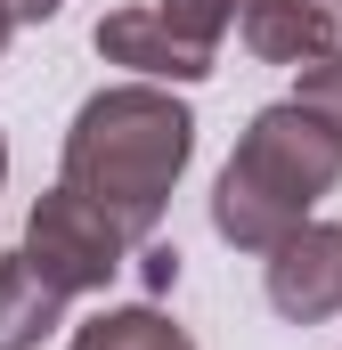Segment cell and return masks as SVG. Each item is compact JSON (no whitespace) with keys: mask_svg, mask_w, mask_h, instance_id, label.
Returning a JSON list of instances; mask_svg holds the SVG:
<instances>
[{"mask_svg":"<svg viewBox=\"0 0 342 350\" xmlns=\"http://www.w3.org/2000/svg\"><path fill=\"white\" fill-rule=\"evenodd\" d=\"M187 155H196V114L155 82H122V90L82 98V114L66 131L57 187H74L131 245H147L163 204H171V187H179V172H187Z\"/></svg>","mask_w":342,"mask_h":350,"instance_id":"1","label":"cell"},{"mask_svg":"<svg viewBox=\"0 0 342 350\" xmlns=\"http://www.w3.org/2000/svg\"><path fill=\"white\" fill-rule=\"evenodd\" d=\"M342 179V131L318 122L310 106H261L253 131L237 139L228 172L212 187V228L237 253H269L277 237H293L310 220V204Z\"/></svg>","mask_w":342,"mask_h":350,"instance_id":"2","label":"cell"},{"mask_svg":"<svg viewBox=\"0 0 342 350\" xmlns=\"http://www.w3.org/2000/svg\"><path fill=\"white\" fill-rule=\"evenodd\" d=\"M237 25V0H147L98 16V57L131 66L147 82H204L220 66V41Z\"/></svg>","mask_w":342,"mask_h":350,"instance_id":"3","label":"cell"},{"mask_svg":"<svg viewBox=\"0 0 342 350\" xmlns=\"http://www.w3.org/2000/svg\"><path fill=\"white\" fill-rule=\"evenodd\" d=\"M16 253H25V261L74 301V293H106V285H114V269L131 261V237H122L106 212H90L74 187H49V196L33 204Z\"/></svg>","mask_w":342,"mask_h":350,"instance_id":"4","label":"cell"},{"mask_svg":"<svg viewBox=\"0 0 342 350\" xmlns=\"http://www.w3.org/2000/svg\"><path fill=\"white\" fill-rule=\"evenodd\" d=\"M269 310L293 326H318L342 310V228L334 220H302L293 237L269 245Z\"/></svg>","mask_w":342,"mask_h":350,"instance_id":"5","label":"cell"},{"mask_svg":"<svg viewBox=\"0 0 342 350\" xmlns=\"http://www.w3.org/2000/svg\"><path fill=\"white\" fill-rule=\"evenodd\" d=\"M261 66H310L334 49V8L326 0H237V25H228Z\"/></svg>","mask_w":342,"mask_h":350,"instance_id":"6","label":"cell"},{"mask_svg":"<svg viewBox=\"0 0 342 350\" xmlns=\"http://www.w3.org/2000/svg\"><path fill=\"white\" fill-rule=\"evenodd\" d=\"M57 326H66V293L25 253H8L0 261V350H41Z\"/></svg>","mask_w":342,"mask_h":350,"instance_id":"7","label":"cell"},{"mask_svg":"<svg viewBox=\"0 0 342 350\" xmlns=\"http://www.w3.org/2000/svg\"><path fill=\"white\" fill-rule=\"evenodd\" d=\"M74 350H196L179 326H171L163 310H98V318H82L74 326Z\"/></svg>","mask_w":342,"mask_h":350,"instance_id":"8","label":"cell"},{"mask_svg":"<svg viewBox=\"0 0 342 350\" xmlns=\"http://www.w3.org/2000/svg\"><path fill=\"white\" fill-rule=\"evenodd\" d=\"M293 106H310L318 122H334V131H342V41L326 49V57H310V74H302V90H293Z\"/></svg>","mask_w":342,"mask_h":350,"instance_id":"9","label":"cell"},{"mask_svg":"<svg viewBox=\"0 0 342 350\" xmlns=\"http://www.w3.org/2000/svg\"><path fill=\"white\" fill-rule=\"evenodd\" d=\"M139 261H147V285H155V293L179 285V253H171V245H139Z\"/></svg>","mask_w":342,"mask_h":350,"instance_id":"10","label":"cell"},{"mask_svg":"<svg viewBox=\"0 0 342 350\" xmlns=\"http://www.w3.org/2000/svg\"><path fill=\"white\" fill-rule=\"evenodd\" d=\"M57 8H66V0H8V16H16V25H41V16H57Z\"/></svg>","mask_w":342,"mask_h":350,"instance_id":"11","label":"cell"},{"mask_svg":"<svg viewBox=\"0 0 342 350\" xmlns=\"http://www.w3.org/2000/svg\"><path fill=\"white\" fill-rule=\"evenodd\" d=\"M8 33H16V16H8V0H0V49H8Z\"/></svg>","mask_w":342,"mask_h":350,"instance_id":"12","label":"cell"},{"mask_svg":"<svg viewBox=\"0 0 342 350\" xmlns=\"http://www.w3.org/2000/svg\"><path fill=\"white\" fill-rule=\"evenodd\" d=\"M0 179H8V139H0Z\"/></svg>","mask_w":342,"mask_h":350,"instance_id":"13","label":"cell"},{"mask_svg":"<svg viewBox=\"0 0 342 350\" xmlns=\"http://www.w3.org/2000/svg\"><path fill=\"white\" fill-rule=\"evenodd\" d=\"M326 8H342V0H326Z\"/></svg>","mask_w":342,"mask_h":350,"instance_id":"14","label":"cell"}]
</instances>
